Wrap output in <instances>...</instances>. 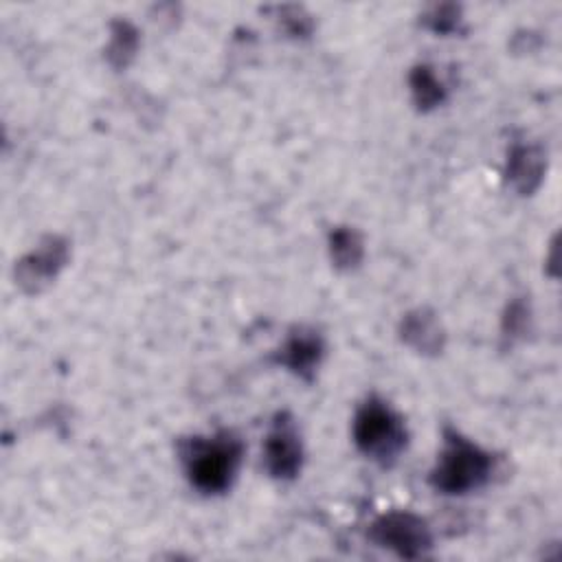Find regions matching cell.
<instances>
[{
	"instance_id": "obj_5",
	"label": "cell",
	"mask_w": 562,
	"mask_h": 562,
	"mask_svg": "<svg viewBox=\"0 0 562 562\" xmlns=\"http://www.w3.org/2000/svg\"><path fill=\"white\" fill-rule=\"evenodd\" d=\"M263 468L277 481H292L303 468V441L290 413H277L263 441Z\"/></svg>"
},
{
	"instance_id": "obj_2",
	"label": "cell",
	"mask_w": 562,
	"mask_h": 562,
	"mask_svg": "<svg viewBox=\"0 0 562 562\" xmlns=\"http://www.w3.org/2000/svg\"><path fill=\"white\" fill-rule=\"evenodd\" d=\"M494 472V457L454 428H443V448L428 474L432 490L461 496L483 487Z\"/></svg>"
},
{
	"instance_id": "obj_8",
	"label": "cell",
	"mask_w": 562,
	"mask_h": 562,
	"mask_svg": "<svg viewBox=\"0 0 562 562\" xmlns=\"http://www.w3.org/2000/svg\"><path fill=\"white\" fill-rule=\"evenodd\" d=\"M547 149L536 143H516L507 151L505 178L518 195H533L547 173Z\"/></svg>"
},
{
	"instance_id": "obj_3",
	"label": "cell",
	"mask_w": 562,
	"mask_h": 562,
	"mask_svg": "<svg viewBox=\"0 0 562 562\" xmlns=\"http://www.w3.org/2000/svg\"><path fill=\"white\" fill-rule=\"evenodd\" d=\"M351 437L356 448L382 468H391L408 443V430L402 415L378 395H369L358 406Z\"/></svg>"
},
{
	"instance_id": "obj_10",
	"label": "cell",
	"mask_w": 562,
	"mask_h": 562,
	"mask_svg": "<svg viewBox=\"0 0 562 562\" xmlns=\"http://www.w3.org/2000/svg\"><path fill=\"white\" fill-rule=\"evenodd\" d=\"M327 250L334 268L349 272L364 259V239L353 226H336L327 235Z\"/></svg>"
},
{
	"instance_id": "obj_14",
	"label": "cell",
	"mask_w": 562,
	"mask_h": 562,
	"mask_svg": "<svg viewBox=\"0 0 562 562\" xmlns=\"http://www.w3.org/2000/svg\"><path fill=\"white\" fill-rule=\"evenodd\" d=\"M461 7L452 4V2H441V4H432L424 15H422V24L437 33V35H450L454 31H459L461 26Z\"/></svg>"
},
{
	"instance_id": "obj_1",
	"label": "cell",
	"mask_w": 562,
	"mask_h": 562,
	"mask_svg": "<svg viewBox=\"0 0 562 562\" xmlns=\"http://www.w3.org/2000/svg\"><path fill=\"white\" fill-rule=\"evenodd\" d=\"M178 452L189 483L200 494L213 496L233 485L244 459V441L233 430H217L209 437L182 439Z\"/></svg>"
},
{
	"instance_id": "obj_4",
	"label": "cell",
	"mask_w": 562,
	"mask_h": 562,
	"mask_svg": "<svg viewBox=\"0 0 562 562\" xmlns=\"http://www.w3.org/2000/svg\"><path fill=\"white\" fill-rule=\"evenodd\" d=\"M369 540L406 560L426 558L432 549V531L428 522L406 509L380 514L367 531Z\"/></svg>"
},
{
	"instance_id": "obj_6",
	"label": "cell",
	"mask_w": 562,
	"mask_h": 562,
	"mask_svg": "<svg viewBox=\"0 0 562 562\" xmlns=\"http://www.w3.org/2000/svg\"><path fill=\"white\" fill-rule=\"evenodd\" d=\"M68 241L59 235H46L15 263V283L29 294L42 292L50 281H55V277L68 263Z\"/></svg>"
},
{
	"instance_id": "obj_13",
	"label": "cell",
	"mask_w": 562,
	"mask_h": 562,
	"mask_svg": "<svg viewBox=\"0 0 562 562\" xmlns=\"http://www.w3.org/2000/svg\"><path fill=\"white\" fill-rule=\"evenodd\" d=\"M533 327V312L531 303L525 296H514L501 318V338L507 347L525 340Z\"/></svg>"
},
{
	"instance_id": "obj_15",
	"label": "cell",
	"mask_w": 562,
	"mask_h": 562,
	"mask_svg": "<svg viewBox=\"0 0 562 562\" xmlns=\"http://www.w3.org/2000/svg\"><path fill=\"white\" fill-rule=\"evenodd\" d=\"M277 18H279V24L283 26V31L292 37H307L314 29L312 15L303 7H296V4L277 7Z\"/></svg>"
},
{
	"instance_id": "obj_12",
	"label": "cell",
	"mask_w": 562,
	"mask_h": 562,
	"mask_svg": "<svg viewBox=\"0 0 562 562\" xmlns=\"http://www.w3.org/2000/svg\"><path fill=\"white\" fill-rule=\"evenodd\" d=\"M140 37L132 22L127 20H112L110 22V44L105 48V59L114 70H121L130 66V61L136 57Z\"/></svg>"
},
{
	"instance_id": "obj_11",
	"label": "cell",
	"mask_w": 562,
	"mask_h": 562,
	"mask_svg": "<svg viewBox=\"0 0 562 562\" xmlns=\"http://www.w3.org/2000/svg\"><path fill=\"white\" fill-rule=\"evenodd\" d=\"M408 88L419 112H430L446 101V86L428 64H417L408 72Z\"/></svg>"
},
{
	"instance_id": "obj_7",
	"label": "cell",
	"mask_w": 562,
	"mask_h": 562,
	"mask_svg": "<svg viewBox=\"0 0 562 562\" xmlns=\"http://www.w3.org/2000/svg\"><path fill=\"white\" fill-rule=\"evenodd\" d=\"M325 356V340L314 327H294L281 347L272 353V362L288 369L303 382H312Z\"/></svg>"
},
{
	"instance_id": "obj_9",
	"label": "cell",
	"mask_w": 562,
	"mask_h": 562,
	"mask_svg": "<svg viewBox=\"0 0 562 562\" xmlns=\"http://www.w3.org/2000/svg\"><path fill=\"white\" fill-rule=\"evenodd\" d=\"M400 338L422 356H439L446 347V331L430 307H415L402 316Z\"/></svg>"
}]
</instances>
